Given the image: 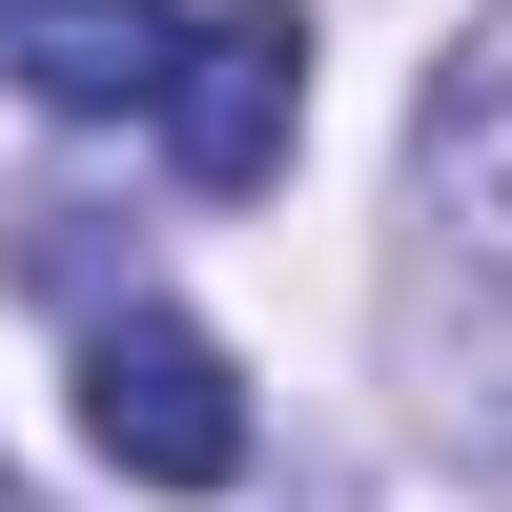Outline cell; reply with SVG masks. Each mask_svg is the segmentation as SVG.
Masks as SVG:
<instances>
[{
	"instance_id": "obj_1",
	"label": "cell",
	"mask_w": 512,
	"mask_h": 512,
	"mask_svg": "<svg viewBox=\"0 0 512 512\" xmlns=\"http://www.w3.org/2000/svg\"><path fill=\"white\" fill-rule=\"evenodd\" d=\"M410 390L472 472H512V0L410 123Z\"/></svg>"
},
{
	"instance_id": "obj_2",
	"label": "cell",
	"mask_w": 512,
	"mask_h": 512,
	"mask_svg": "<svg viewBox=\"0 0 512 512\" xmlns=\"http://www.w3.org/2000/svg\"><path fill=\"white\" fill-rule=\"evenodd\" d=\"M82 431L123 492H246V369L185 308H103L82 328Z\"/></svg>"
},
{
	"instance_id": "obj_3",
	"label": "cell",
	"mask_w": 512,
	"mask_h": 512,
	"mask_svg": "<svg viewBox=\"0 0 512 512\" xmlns=\"http://www.w3.org/2000/svg\"><path fill=\"white\" fill-rule=\"evenodd\" d=\"M164 144H185V185H205V205L287 185V144H308V21H287V0L205 21V41H185V82H164Z\"/></svg>"
},
{
	"instance_id": "obj_4",
	"label": "cell",
	"mask_w": 512,
	"mask_h": 512,
	"mask_svg": "<svg viewBox=\"0 0 512 512\" xmlns=\"http://www.w3.org/2000/svg\"><path fill=\"white\" fill-rule=\"evenodd\" d=\"M0 62H21L41 123H164L185 21H164V0H0Z\"/></svg>"
},
{
	"instance_id": "obj_5",
	"label": "cell",
	"mask_w": 512,
	"mask_h": 512,
	"mask_svg": "<svg viewBox=\"0 0 512 512\" xmlns=\"http://www.w3.org/2000/svg\"><path fill=\"white\" fill-rule=\"evenodd\" d=\"M0 512H21V492H0Z\"/></svg>"
}]
</instances>
